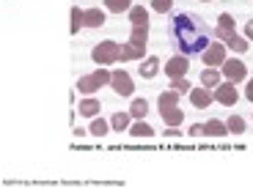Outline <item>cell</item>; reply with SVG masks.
I'll use <instances>...</instances> for the list:
<instances>
[{
    "label": "cell",
    "mask_w": 253,
    "mask_h": 189,
    "mask_svg": "<svg viewBox=\"0 0 253 189\" xmlns=\"http://www.w3.org/2000/svg\"><path fill=\"white\" fill-rule=\"evenodd\" d=\"M110 77H113V71H108L105 66H99V69H96L94 74H85V77H80L75 88L80 91L83 96H94L99 88H105V85H110Z\"/></svg>",
    "instance_id": "6da1fadb"
},
{
    "label": "cell",
    "mask_w": 253,
    "mask_h": 189,
    "mask_svg": "<svg viewBox=\"0 0 253 189\" xmlns=\"http://www.w3.org/2000/svg\"><path fill=\"white\" fill-rule=\"evenodd\" d=\"M91 58H94L96 66H113V63L121 61V44L119 41H99V44L91 50Z\"/></svg>",
    "instance_id": "7a4b0ae2"
},
{
    "label": "cell",
    "mask_w": 253,
    "mask_h": 189,
    "mask_svg": "<svg viewBox=\"0 0 253 189\" xmlns=\"http://www.w3.org/2000/svg\"><path fill=\"white\" fill-rule=\"evenodd\" d=\"M220 74L226 77L228 82H234V85H237V82H245L248 80V66L242 61H237V58H231V61L226 58V63L220 66Z\"/></svg>",
    "instance_id": "3957f363"
},
{
    "label": "cell",
    "mask_w": 253,
    "mask_h": 189,
    "mask_svg": "<svg viewBox=\"0 0 253 189\" xmlns=\"http://www.w3.org/2000/svg\"><path fill=\"white\" fill-rule=\"evenodd\" d=\"M226 50L228 47L223 44H209V47H204L201 50V61H204V66H212V69H217V66H223L226 63Z\"/></svg>",
    "instance_id": "277c9868"
},
{
    "label": "cell",
    "mask_w": 253,
    "mask_h": 189,
    "mask_svg": "<svg viewBox=\"0 0 253 189\" xmlns=\"http://www.w3.org/2000/svg\"><path fill=\"white\" fill-rule=\"evenodd\" d=\"M110 88H113V94H119V96H132V91H135L132 77L126 74L124 69H116L113 77H110Z\"/></svg>",
    "instance_id": "5b68a950"
},
{
    "label": "cell",
    "mask_w": 253,
    "mask_h": 189,
    "mask_svg": "<svg viewBox=\"0 0 253 189\" xmlns=\"http://www.w3.org/2000/svg\"><path fill=\"white\" fill-rule=\"evenodd\" d=\"M212 94H215V101H220L223 107H234L237 101H240V94H237V88H234V82H220V85H217L215 91H212Z\"/></svg>",
    "instance_id": "8992f818"
},
{
    "label": "cell",
    "mask_w": 253,
    "mask_h": 189,
    "mask_svg": "<svg viewBox=\"0 0 253 189\" xmlns=\"http://www.w3.org/2000/svg\"><path fill=\"white\" fill-rule=\"evenodd\" d=\"M187 69H190L187 55H173L171 61L165 63V74L171 77V80H176V77H187Z\"/></svg>",
    "instance_id": "52a82bcc"
},
{
    "label": "cell",
    "mask_w": 253,
    "mask_h": 189,
    "mask_svg": "<svg viewBox=\"0 0 253 189\" xmlns=\"http://www.w3.org/2000/svg\"><path fill=\"white\" fill-rule=\"evenodd\" d=\"M234 33H237L234 17H231V14H220V17H217V25H215V36L220 38V41H226V38L234 36Z\"/></svg>",
    "instance_id": "ba28073f"
},
{
    "label": "cell",
    "mask_w": 253,
    "mask_h": 189,
    "mask_svg": "<svg viewBox=\"0 0 253 189\" xmlns=\"http://www.w3.org/2000/svg\"><path fill=\"white\" fill-rule=\"evenodd\" d=\"M190 101H193V107H196V110H207L209 104L215 101V94L201 85V88H193V91H190Z\"/></svg>",
    "instance_id": "9c48e42d"
},
{
    "label": "cell",
    "mask_w": 253,
    "mask_h": 189,
    "mask_svg": "<svg viewBox=\"0 0 253 189\" xmlns=\"http://www.w3.org/2000/svg\"><path fill=\"white\" fill-rule=\"evenodd\" d=\"M160 69H163V66H160V58L157 55H149L143 61V66H138V71H140L143 80H154V77L160 74Z\"/></svg>",
    "instance_id": "30bf717a"
},
{
    "label": "cell",
    "mask_w": 253,
    "mask_h": 189,
    "mask_svg": "<svg viewBox=\"0 0 253 189\" xmlns=\"http://www.w3.org/2000/svg\"><path fill=\"white\" fill-rule=\"evenodd\" d=\"M99 110H102V104H99V99H94V96H85V99L77 104V113L85 115V118H96Z\"/></svg>",
    "instance_id": "8fae6325"
},
{
    "label": "cell",
    "mask_w": 253,
    "mask_h": 189,
    "mask_svg": "<svg viewBox=\"0 0 253 189\" xmlns=\"http://www.w3.org/2000/svg\"><path fill=\"white\" fill-rule=\"evenodd\" d=\"M143 52H146V47L126 41V44H121V61H143Z\"/></svg>",
    "instance_id": "7c38bea8"
},
{
    "label": "cell",
    "mask_w": 253,
    "mask_h": 189,
    "mask_svg": "<svg viewBox=\"0 0 253 189\" xmlns=\"http://www.w3.org/2000/svg\"><path fill=\"white\" fill-rule=\"evenodd\" d=\"M204 129H207L209 137H226V134H228L226 121H217V118H209L207 124H204Z\"/></svg>",
    "instance_id": "4fadbf2b"
},
{
    "label": "cell",
    "mask_w": 253,
    "mask_h": 189,
    "mask_svg": "<svg viewBox=\"0 0 253 189\" xmlns=\"http://www.w3.org/2000/svg\"><path fill=\"white\" fill-rule=\"evenodd\" d=\"M83 25L85 28H102L105 25V11H102V8H88L85 17H83Z\"/></svg>",
    "instance_id": "5bb4252c"
},
{
    "label": "cell",
    "mask_w": 253,
    "mask_h": 189,
    "mask_svg": "<svg viewBox=\"0 0 253 189\" xmlns=\"http://www.w3.org/2000/svg\"><path fill=\"white\" fill-rule=\"evenodd\" d=\"M220 82H223V80H220V71H217V69H212V66H209V69L201 71V85H204V88H212V91H215Z\"/></svg>",
    "instance_id": "9a60e30c"
},
{
    "label": "cell",
    "mask_w": 253,
    "mask_h": 189,
    "mask_svg": "<svg viewBox=\"0 0 253 189\" xmlns=\"http://www.w3.org/2000/svg\"><path fill=\"white\" fill-rule=\"evenodd\" d=\"M160 115H163L165 126H179L184 121V113L179 107H165V110H160Z\"/></svg>",
    "instance_id": "2e32d148"
},
{
    "label": "cell",
    "mask_w": 253,
    "mask_h": 189,
    "mask_svg": "<svg viewBox=\"0 0 253 189\" xmlns=\"http://www.w3.org/2000/svg\"><path fill=\"white\" fill-rule=\"evenodd\" d=\"M110 126H113V132H126L129 126H132V115L129 113H116L110 118Z\"/></svg>",
    "instance_id": "e0dca14e"
},
{
    "label": "cell",
    "mask_w": 253,
    "mask_h": 189,
    "mask_svg": "<svg viewBox=\"0 0 253 189\" xmlns=\"http://www.w3.org/2000/svg\"><path fill=\"white\" fill-rule=\"evenodd\" d=\"M223 44H226L231 52H240V55H242V52H248V47H251V44H248V38L245 36H237V33H234V36H228Z\"/></svg>",
    "instance_id": "ac0fdd59"
},
{
    "label": "cell",
    "mask_w": 253,
    "mask_h": 189,
    "mask_svg": "<svg viewBox=\"0 0 253 189\" xmlns=\"http://www.w3.org/2000/svg\"><path fill=\"white\" fill-rule=\"evenodd\" d=\"M129 134H132V137H154V129L146 124L143 118H138L132 126H129Z\"/></svg>",
    "instance_id": "d6986e66"
},
{
    "label": "cell",
    "mask_w": 253,
    "mask_h": 189,
    "mask_svg": "<svg viewBox=\"0 0 253 189\" xmlns=\"http://www.w3.org/2000/svg\"><path fill=\"white\" fill-rule=\"evenodd\" d=\"M129 41H132V44H138V47H146V41H149V25H132Z\"/></svg>",
    "instance_id": "ffe728a7"
},
{
    "label": "cell",
    "mask_w": 253,
    "mask_h": 189,
    "mask_svg": "<svg viewBox=\"0 0 253 189\" xmlns=\"http://www.w3.org/2000/svg\"><path fill=\"white\" fill-rule=\"evenodd\" d=\"M126 14H129V22L132 25H149V11L143 6H132Z\"/></svg>",
    "instance_id": "44dd1931"
},
{
    "label": "cell",
    "mask_w": 253,
    "mask_h": 189,
    "mask_svg": "<svg viewBox=\"0 0 253 189\" xmlns=\"http://www.w3.org/2000/svg\"><path fill=\"white\" fill-rule=\"evenodd\" d=\"M110 129H113V126H110V121H105V118H94V121H91V129H88V132L94 134V137H105V134H108Z\"/></svg>",
    "instance_id": "7402d4cb"
},
{
    "label": "cell",
    "mask_w": 253,
    "mask_h": 189,
    "mask_svg": "<svg viewBox=\"0 0 253 189\" xmlns=\"http://www.w3.org/2000/svg\"><path fill=\"white\" fill-rule=\"evenodd\" d=\"M157 104H160V110H165V107H179V94H176L173 88L165 91V94H160Z\"/></svg>",
    "instance_id": "603a6c76"
},
{
    "label": "cell",
    "mask_w": 253,
    "mask_h": 189,
    "mask_svg": "<svg viewBox=\"0 0 253 189\" xmlns=\"http://www.w3.org/2000/svg\"><path fill=\"white\" fill-rule=\"evenodd\" d=\"M146 113H149V101L146 99H132V104H129V115H132V118H146Z\"/></svg>",
    "instance_id": "cb8c5ba5"
},
{
    "label": "cell",
    "mask_w": 253,
    "mask_h": 189,
    "mask_svg": "<svg viewBox=\"0 0 253 189\" xmlns=\"http://www.w3.org/2000/svg\"><path fill=\"white\" fill-rule=\"evenodd\" d=\"M105 8L113 14H121V11H129L132 8V0H105Z\"/></svg>",
    "instance_id": "d4e9b609"
},
{
    "label": "cell",
    "mask_w": 253,
    "mask_h": 189,
    "mask_svg": "<svg viewBox=\"0 0 253 189\" xmlns=\"http://www.w3.org/2000/svg\"><path fill=\"white\" fill-rule=\"evenodd\" d=\"M226 126H228V134H242V132H245V118L231 115V118L226 121Z\"/></svg>",
    "instance_id": "484cf974"
},
{
    "label": "cell",
    "mask_w": 253,
    "mask_h": 189,
    "mask_svg": "<svg viewBox=\"0 0 253 189\" xmlns=\"http://www.w3.org/2000/svg\"><path fill=\"white\" fill-rule=\"evenodd\" d=\"M83 17H85V11L83 8H77V6H72V36H77V31L83 28Z\"/></svg>",
    "instance_id": "4316f807"
},
{
    "label": "cell",
    "mask_w": 253,
    "mask_h": 189,
    "mask_svg": "<svg viewBox=\"0 0 253 189\" xmlns=\"http://www.w3.org/2000/svg\"><path fill=\"white\" fill-rule=\"evenodd\" d=\"M171 88L182 96V94H190V91H193V85H190L187 77H176V80H171Z\"/></svg>",
    "instance_id": "83f0119b"
},
{
    "label": "cell",
    "mask_w": 253,
    "mask_h": 189,
    "mask_svg": "<svg viewBox=\"0 0 253 189\" xmlns=\"http://www.w3.org/2000/svg\"><path fill=\"white\" fill-rule=\"evenodd\" d=\"M171 6H173V0H152V8H154V11H160V14L171 11Z\"/></svg>",
    "instance_id": "f1b7e54d"
},
{
    "label": "cell",
    "mask_w": 253,
    "mask_h": 189,
    "mask_svg": "<svg viewBox=\"0 0 253 189\" xmlns=\"http://www.w3.org/2000/svg\"><path fill=\"white\" fill-rule=\"evenodd\" d=\"M187 134H190V137H204V134H207V129H204V124H193Z\"/></svg>",
    "instance_id": "f546056e"
},
{
    "label": "cell",
    "mask_w": 253,
    "mask_h": 189,
    "mask_svg": "<svg viewBox=\"0 0 253 189\" xmlns=\"http://www.w3.org/2000/svg\"><path fill=\"white\" fill-rule=\"evenodd\" d=\"M165 137H182L179 126H168V129H165Z\"/></svg>",
    "instance_id": "4dcf8cb0"
},
{
    "label": "cell",
    "mask_w": 253,
    "mask_h": 189,
    "mask_svg": "<svg viewBox=\"0 0 253 189\" xmlns=\"http://www.w3.org/2000/svg\"><path fill=\"white\" fill-rule=\"evenodd\" d=\"M245 38H248V41H253V19L245 25Z\"/></svg>",
    "instance_id": "1f68e13d"
},
{
    "label": "cell",
    "mask_w": 253,
    "mask_h": 189,
    "mask_svg": "<svg viewBox=\"0 0 253 189\" xmlns=\"http://www.w3.org/2000/svg\"><path fill=\"white\" fill-rule=\"evenodd\" d=\"M245 99L253 101V80H248V88H245Z\"/></svg>",
    "instance_id": "d6a6232c"
},
{
    "label": "cell",
    "mask_w": 253,
    "mask_h": 189,
    "mask_svg": "<svg viewBox=\"0 0 253 189\" xmlns=\"http://www.w3.org/2000/svg\"><path fill=\"white\" fill-rule=\"evenodd\" d=\"M204 3H209V0H204Z\"/></svg>",
    "instance_id": "836d02e7"
}]
</instances>
